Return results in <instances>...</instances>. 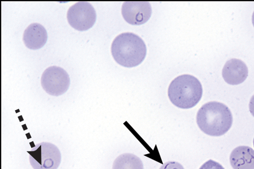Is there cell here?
Returning a JSON list of instances; mask_svg holds the SVG:
<instances>
[{"label": "cell", "mask_w": 254, "mask_h": 169, "mask_svg": "<svg viewBox=\"0 0 254 169\" xmlns=\"http://www.w3.org/2000/svg\"><path fill=\"white\" fill-rule=\"evenodd\" d=\"M252 23L254 27V11L253 12V13L252 14Z\"/></svg>", "instance_id": "obj_15"}, {"label": "cell", "mask_w": 254, "mask_h": 169, "mask_svg": "<svg viewBox=\"0 0 254 169\" xmlns=\"http://www.w3.org/2000/svg\"><path fill=\"white\" fill-rule=\"evenodd\" d=\"M253 145H254V140H253Z\"/></svg>", "instance_id": "obj_16"}, {"label": "cell", "mask_w": 254, "mask_h": 169, "mask_svg": "<svg viewBox=\"0 0 254 169\" xmlns=\"http://www.w3.org/2000/svg\"><path fill=\"white\" fill-rule=\"evenodd\" d=\"M230 162L233 169H254V150L249 146H238L231 152Z\"/></svg>", "instance_id": "obj_10"}, {"label": "cell", "mask_w": 254, "mask_h": 169, "mask_svg": "<svg viewBox=\"0 0 254 169\" xmlns=\"http://www.w3.org/2000/svg\"><path fill=\"white\" fill-rule=\"evenodd\" d=\"M112 169H144L142 160L132 153H124L117 157Z\"/></svg>", "instance_id": "obj_11"}, {"label": "cell", "mask_w": 254, "mask_h": 169, "mask_svg": "<svg viewBox=\"0 0 254 169\" xmlns=\"http://www.w3.org/2000/svg\"><path fill=\"white\" fill-rule=\"evenodd\" d=\"M67 19L72 28L80 32H84L94 26L97 19V14L90 3L79 2L69 7Z\"/></svg>", "instance_id": "obj_6"}, {"label": "cell", "mask_w": 254, "mask_h": 169, "mask_svg": "<svg viewBox=\"0 0 254 169\" xmlns=\"http://www.w3.org/2000/svg\"><path fill=\"white\" fill-rule=\"evenodd\" d=\"M159 169H185L184 166L177 162H168L161 166Z\"/></svg>", "instance_id": "obj_13"}, {"label": "cell", "mask_w": 254, "mask_h": 169, "mask_svg": "<svg viewBox=\"0 0 254 169\" xmlns=\"http://www.w3.org/2000/svg\"><path fill=\"white\" fill-rule=\"evenodd\" d=\"M48 38L46 28L40 24L35 23L29 25L25 30L23 41L28 49L37 50L43 47Z\"/></svg>", "instance_id": "obj_9"}, {"label": "cell", "mask_w": 254, "mask_h": 169, "mask_svg": "<svg viewBox=\"0 0 254 169\" xmlns=\"http://www.w3.org/2000/svg\"><path fill=\"white\" fill-rule=\"evenodd\" d=\"M203 88L200 82L189 74L177 77L170 84L168 96L172 103L179 109L188 110L201 100Z\"/></svg>", "instance_id": "obj_3"}, {"label": "cell", "mask_w": 254, "mask_h": 169, "mask_svg": "<svg viewBox=\"0 0 254 169\" xmlns=\"http://www.w3.org/2000/svg\"><path fill=\"white\" fill-rule=\"evenodd\" d=\"M199 169H225L220 164L210 160L204 163Z\"/></svg>", "instance_id": "obj_12"}, {"label": "cell", "mask_w": 254, "mask_h": 169, "mask_svg": "<svg viewBox=\"0 0 254 169\" xmlns=\"http://www.w3.org/2000/svg\"><path fill=\"white\" fill-rule=\"evenodd\" d=\"M248 74L249 70L246 63L237 58L228 60L222 71L224 81L231 85H238L244 83Z\"/></svg>", "instance_id": "obj_8"}, {"label": "cell", "mask_w": 254, "mask_h": 169, "mask_svg": "<svg viewBox=\"0 0 254 169\" xmlns=\"http://www.w3.org/2000/svg\"><path fill=\"white\" fill-rule=\"evenodd\" d=\"M112 56L116 62L127 68L139 65L145 58L147 50L143 40L131 33L118 36L113 42Z\"/></svg>", "instance_id": "obj_2"}, {"label": "cell", "mask_w": 254, "mask_h": 169, "mask_svg": "<svg viewBox=\"0 0 254 169\" xmlns=\"http://www.w3.org/2000/svg\"><path fill=\"white\" fill-rule=\"evenodd\" d=\"M41 83L47 94L58 97L65 94L68 89L70 78L67 72L63 68L51 66L43 72Z\"/></svg>", "instance_id": "obj_5"}, {"label": "cell", "mask_w": 254, "mask_h": 169, "mask_svg": "<svg viewBox=\"0 0 254 169\" xmlns=\"http://www.w3.org/2000/svg\"><path fill=\"white\" fill-rule=\"evenodd\" d=\"M27 152L34 169H57L62 162L61 151L51 143H40Z\"/></svg>", "instance_id": "obj_4"}, {"label": "cell", "mask_w": 254, "mask_h": 169, "mask_svg": "<svg viewBox=\"0 0 254 169\" xmlns=\"http://www.w3.org/2000/svg\"><path fill=\"white\" fill-rule=\"evenodd\" d=\"M197 124L205 134L219 137L231 128L233 117L229 107L222 103L212 101L204 104L198 111Z\"/></svg>", "instance_id": "obj_1"}, {"label": "cell", "mask_w": 254, "mask_h": 169, "mask_svg": "<svg viewBox=\"0 0 254 169\" xmlns=\"http://www.w3.org/2000/svg\"><path fill=\"white\" fill-rule=\"evenodd\" d=\"M122 12L126 22L131 25H139L150 19L152 9L148 2H126L123 5Z\"/></svg>", "instance_id": "obj_7"}, {"label": "cell", "mask_w": 254, "mask_h": 169, "mask_svg": "<svg viewBox=\"0 0 254 169\" xmlns=\"http://www.w3.org/2000/svg\"><path fill=\"white\" fill-rule=\"evenodd\" d=\"M249 111L251 114L254 117V95H253L250 101Z\"/></svg>", "instance_id": "obj_14"}]
</instances>
